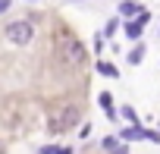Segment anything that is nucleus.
Instances as JSON below:
<instances>
[{
	"label": "nucleus",
	"mask_w": 160,
	"mask_h": 154,
	"mask_svg": "<svg viewBox=\"0 0 160 154\" xmlns=\"http://www.w3.org/2000/svg\"><path fill=\"white\" fill-rule=\"evenodd\" d=\"M57 57H60L66 66H85L88 50H85V44L78 41L75 35H60V41H57Z\"/></svg>",
	"instance_id": "1"
},
{
	"label": "nucleus",
	"mask_w": 160,
	"mask_h": 154,
	"mask_svg": "<svg viewBox=\"0 0 160 154\" xmlns=\"http://www.w3.org/2000/svg\"><path fill=\"white\" fill-rule=\"evenodd\" d=\"M78 123H82V110L78 107H72V104H66V107H60V110H53V116H50V132H57V135H63V132H69V129H75Z\"/></svg>",
	"instance_id": "2"
},
{
	"label": "nucleus",
	"mask_w": 160,
	"mask_h": 154,
	"mask_svg": "<svg viewBox=\"0 0 160 154\" xmlns=\"http://www.w3.org/2000/svg\"><path fill=\"white\" fill-rule=\"evenodd\" d=\"M3 38H7L10 44H16V47H25V44L35 41V25H32L28 19H13V22H7Z\"/></svg>",
	"instance_id": "3"
},
{
	"label": "nucleus",
	"mask_w": 160,
	"mask_h": 154,
	"mask_svg": "<svg viewBox=\"0 0 160 154\" xmlns=\"http://www.w3.org/2000/svg\"><path fill=\"white\" fill-rule=\"evenodd\" d=\"M141 138H144V126L141 123H135V126H129V129L119 132V141H141Z\"/></svg>",
	"instance_id": "4"
},
{
	"label": "nucleus",
	"mask_w": 160,
	"mask_h": 154,
	"mask_svg": "<svg viewBox=\"0 0 160 154\" xmlns=\"http://www.w3.org/2000/svg\"><path fill=\"white\" fill-rule=\"evenodd\" d=\"M98 104L107 110V120H113V123H116V107H113V98H110V91H101V95H98Z\"/></svg>",
	"instance_id": "5"
},
{
	"label": "nucleus",
	"mask_w": 160,
	"mask_h": 154,
	"mask_svg": "<svg viewBox=\"0 0 160 154\" xmlns=\"http://www.w3.org/2000/svg\"><path fill=\"white\" fill-rule=\"evenodd\" d=\"M94 69H98L101 75H107V79H119V69H116L110 60H98V63H94Z\"/></svg>",
	"instance_id": "6"
},
{
	"label": "nucleus",
	"mask_w": 160,
	"mask_h": 154,
	"mask_svg": "<svg viewBox=\"0 0 160 154\" xmlns=\"http://www.w3.org/2000/svg\"><path fill=\"white\" fill-rule=\"evenodd\" d=\"M144 54H148V47H144V44L138 41V44H135V47L129 50V57H126V60H129V66H141V60H144Z\"/></svg>",
	"instance_id": "7"
},
{
	"label": "nucleus",
	"mask_w": 160,
	"mask_h": 154,
	"mask_svg": "<svg viewBox=\"0 0 160 154\" xmlns=\"http://www.w3.org/2000/svg\"><path fill=\"white\" fill-rule=\"evenodd\" d=\"M116 116H119V120H126L129 126H135V123H138V113H135V107H132V104H122V107L116 110Z\"/></svg>",
	"instance_id": "8"
},
{
	"label": "nucleus",
	"mask_w": 160,
	"mask_h": 154,
	"mask_svg": "<svg viewBox=\"0 0 160 154\" xmlns=\"http://www.w3.org/2000/svg\"><path fill=\"white\" fill-rule=\"evenodd\" d=\"M141 32H144V25H141V22H138V19H132V22H129V25H126V35H129V38H132V41H138V38H141Z\"/></svg>",
	"instance_id": "9"
},
{
	"label": "nucleus",
	"mask_w": 160,
	"mask_h": 154,
	"mask_svg": "<svg viewBox=\"0 0 160 154\" xmlns=\"http://www.w3.org/2000/svg\"><path fill=\"white\" fill-rule=\"evenodd\" d=\"M41 154H72L69 145H41Z\"/></svg>",
	"instance_id": "10"
},
{
	"label": "nucleus",
	"mask_w": 160,
	"mask_h": 154,
	"mask_svg": "<svg viewBox=\"0 0 160 154\" xmlns=\"http://www.w3.org/2000/svg\"><path fill=\"white\" fill-rule=\"evenodd\" d=\"M116 32H119V16H113V19L104 25V38L110 41V38H116Z\"/></svg>",
	"instance_id": "11"
},
{
	"label": "nucleus",
	"mask_w": 160,
	"mask_h": 154,
	"mask_svg": "<svg viewBox=\"0 0 160 154\" xmlns=\"http://www.w3.org/2000/svg\"><path fill=\"white\" fill-rule=\"evenodd\" d=\"M135 10H138L135 0H122V3H119V16H135Z\"/></svg>",
	"instance_id": "12"
},
{
	"label": "nucleus",
	"mask_w": 160,
	"mask_h": 154,
	"mask_svg": "<svg viewBox=\"0 0 160 154\" xmlns=\"http://www.w3.org/2000/svg\"><path fill=\"white\" fill-rule=\"evenodd\" d=\"M91 41H94V44H91V47H94V54H101V50H104V44H107V38H104V32H98V35H94Z\"/></svg>",
	"instance_id": "13"
},
{
	"label": "nucleus",
	"mask_w": 160,
	"mask_h": 154,
	"mask_svg": "<svg viewBox=\"0 0 160 154\" xmlns=\"http://www.w3.org/2000/svg\"><path fill=\"white\" fill-rule=\"evenodd\" d=\"M119 148V135H107L104 138V151H116Z\"/></svg>",
	"instance_id": "14"
},
{
	"label": "nucleus",
	"mask_w": 160,
	"mask_h": 154,
	"mask_svg": "<svg viewBox=\"0 0 160 154\" xmlns=\"http://www.w3.org/2000/svg\"><path fill=\"white\" fill-rule=\"evenodd\" d=\"M10 3H13V0H0V13H7V10H10Z\"/></svg>",
	"instance_id": "15"
},
{
	"label": "nucleus",
	"mask_w": 160,
	"mask_h": 154,
	"mask_svg": "<svg viewBox=\"0 0 160 154\" xmlns=\"http://www.w3.org/2000/svg\"><path fill=\"white\" fill-rule=\"evenodd\" d=\"M110 154H129V151H126V148L119 145V148H116V151H110Z\"/></svg>",
	"instance_id": "16"
},
{
	"label": "nucleus",
	"mask_w": 160,
	"mask_h": 154,
	"mask_svg": "<svg viewBox=\"0 0 160 154\" xmlns=\"http://www.w3.org/2000/svg\"><path fill=\"white\" fill-rule=\"evenodd\" d=\"M0 154H7V145H3V141H0Z\"/></svg>",
	"instance_id": "17"
},
{
	"label": "nucleus",
	"mask_w": 160,
	"mask_h": 154,
	"mask_svg": "<svg viewBox=\"0 0 160 154\" xmlns=\"http://www.w3.org/2000/svg\"><path fill=\"white\" fill-rule=\"evenodd\" d=\"M72 3H82V0H72Z\"/></svg>",
	"instance_id": "18"
}]
</instances>
